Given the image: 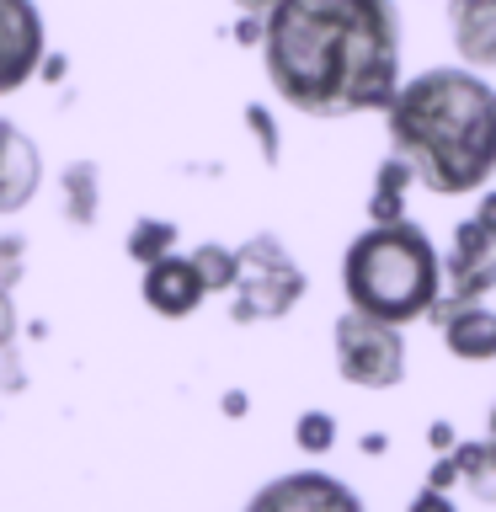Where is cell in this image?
Listing matches in <instances>:
<instances>
[{
	"mask_svg": "<svg viewBox=\"0 0 496 512\" xmlns=\"http://www.w3.org/2000/svg\"><path fill=\"white\" fill-rule=\"evenodd\" d=\"M491 432H496V411H491Z\"/></svg>",
	"mask_w": 496,
	"mask_h": 512,
	"instance_id": "28",
	"label": "cell"
},
{
	"mask_svg": "<svg viewBox=\"0 0 496 512\" xmlns=\"http://www.w3.org/2000/svg\"><path fill=\"white\" fill-rule=\"evenodd\" d=\"M48 54L43 11L32 0H0V96L22 91Z\"/></svg>",
	"mask_w": 496,
	"mask_h": 512,
	"instance_id": "7",
	"label": "cell"
},
{
	"mask_svg": "<svg viewBox=\"0 0 496 512\" xmlns=\"http://www.w3.org/2000/svg\"><path fill=\"white\" fill-rule=\"evenodd\" d=\"M443 347L464 363H486L496 358V310L486 304H464V310H448L443 320Z\"/></svg>",
	"mask_w": 496,
	"mask_h": 512,
	"instance_id": "12",
	"label": "cell"
},
{
	"mask_svg": "<svg viewBox=\"0 0 496 512\" xmlns=\"http://www.w3.org/2000/svg\"><path fill=\"white\" fill-rule=\"evenodd\" d=\"M384 448H390V443H384V432H368V438H363V454H384Z\"/></svg>",
	"mask_w": 496,
	"mask_h": 512,
	"instance_id": "27",
	"label": "cell"
},
{
	"mask_svg": "<svg viewBox=\"0 0 496 512\" xmlns=\"http://www.w3.org/2000/svg\"><path fill=\"white\" fill-rule=\"evenodd\" d=\"M390 155H400L416 187L438 198L480 192L496 171V86L464 64H438L400 80L384 107Z\"/></svg>",
	"mask_w": 496,
	"mask_h": 512,
	"instance_id": "2",
	"label": "cell"
},
{
	"mask_svg": "<svg viewBox=\"0 0 496 512\" xmlns=\"http://www.w3.org/2000/svg\"><path fill=\"white\" fill-rule=\"evenodd\" d=\"M416 182L411 166L400 155H390L379 166V182L374 192H368V224H395V219H406V187Z\"/></svg>",
	"mask_w": 496,
	"mask_h": 512,
	"instance_id": "14",
	"label": "cell"
},
{
	"mask_svg": "<svg viewBox=\"0 0 496 512\" xmlns=\"http://www.w3.org/2000/svg\"><path fill=\"white\" fill-rule=\"evenodd\" d=\"M176 224L171 219H134V230H128V240H123V251L134 256L139 267H150V262H160V256H171L176 251Z\"/></svg>",
	"mask_w": 496,
	"mask_h": 512,
	"instance_id": "16",
	"label": "cell"
},
{
	"mask_svg": "<svg viewBox=\"0 0 496 512\" xmlns=\"http://www.w3.org/2000/svg\"><path fill=\"white\" fill-rule=\"evenodd\" d=\"M246 406H251V400L240 395V390H230V395L219 400V411H224V416H246Z\"/></svg>",
	"mask_w": 496,
	"mask_h": 512,
	"instance_id": "25",
	"label": "cell"
},
{
	"mask_svg": "<svg viewBox=\"0 0 496 512\" xmlns=\"http://www.w3.org/2000/svg\"><path fill=\"white\" fill-rule=\"evenodd\" d=\"M235 6L246 11V16H267V11H272V0H235Z\"/></svg>",
	"mask_w": 496,
	"mask_h": 512,
	"instance_id": "26",
	"label": "cell"
},
{
	"mask_svg": "<svg viewBox=\"0 0 496 512\" xmlns=\"http://www.w3.org/2000/svg\"><path fill=\"white\" fill-rule=\"evenodd\" d=\"M336 368H342V379L358 384V390H390V384H400L406 379V342H400V326L374 320L363 310H347L336 320Z\"/></svg>",
	"mask_w": 496,
	"mask_h": 512,
	"instance_id": "5",
	"label": "cell"
},
{
	"mask_svg": "<svg viewBox=\"0 0 496 512\" xmlns=\"http://www.w3.org/2000/svg\"><path fill=\"white\" fill-rule=\"evenodd\" d=\"M262 59L294 112H384L400 91V16L390 0H272Z\"/></svg>",
	"mask_w": 496,
	"mask_h": 512,
	"instance_id": "1",
	"label": "cell"
},
{
	"mask_svg": "<svg viewBox=\"0 0 496 512\" xmlns=\"http://www.w3.org/2000/svg\"><path fill=\"white\" fill-rule=\"evenodd\" d=\"M192 267H198V278L208 294H230L235 278H240V256L235 246H219V240H203L198 251H192Z\"/></svg>",
	"mask_w": 496,
	"mask_h": 512,
	"instance_id": "17",
	"label": "cell"
},
{
	"mask_svg": "<svg viewBox=\"0 0 496 512\" xmlns=\"http://www.w3.org/2000/svg\"><path fill=\"white\" fill-rule=\"evenodd\" d=\"M448 32L464 70H496V0H448Z\"/></svg>",
	"mask_w": 496,
	"mask_h": 512,
	"instance_id": "11",
	"label": "cell"
},
{
	"mask_svg": "<svg viewBox=\"0 0 496 512\" xmlns=\"http://www.w3.org/2000/svg\"><path fill=\"white\" fill-rule=\"evenodd\" d=\"M294 443L304 448V454H331L336 443V416L331 411H304L294 422Z\"/></svg>",
	"mask_w": 496,
	"mask_h": 512,
	"instance_id": "19",
	"label": "cell"
},
{
	"mask_svg": "<svg viewBox=\"0 0 496 512\" xmlns=\"http://www.w3.org/2000/svg\"><path fill=\"white\" fill-rule=\"evenodd\" d=\"M43 187V155L22 123L0 118V219L22 214Z\"/></svg>",
	"mask_w": 496,
	"mask_h": 512,
	"instance_id": "9",
	"label": "cell"
},
{
	"mask_svg": "<svg viewBox=\"0 0 496 512\" xmlns=\"http://www.w3.org/2000/svg\"><path fill=\"white\" fill-rule=\"evenodd\" d=\"M235 43H240V48H262V16H246V11H240V22H235Z\"/></svg>",
	"mask_w": 496,
	"mask_h": 512,
	"instance_id": "20",
	"label": "cell"
},
{
	"mask_svg": "<svg viewBox=\"0 0 496 512\" xmlns=\"http://www.w3.org/2000/svg\"><path fill=\"white\" fill-rule=\"evenodd\" d=\"M448 454H454L464 486H470L480 502H496V432L486 443H454Z\"/></svg>",
	"mask_w": 496,
	"mask_h": 512,
	"instance_id": "15",
	"label": "cell"
},
{
	"mask_svg": "<svg viewBox=\"0 0 496 512\" xmlns=\"http://www.w3.org/2000/svg\"><path fill=\"white\" fill-rule=\"evenodd\" d=\"M342 288L347 310L390 320V326H411V320L432 315V304L443 294V256L411 219L368 224L342 256Z\"/></svg>",
	"mask_w": 496,
	"mask_h": 512,
	"instance_id": "3",
	"label": "cell"
},
{
	"mask_svg": "<svg viewBox=\"0 0 496 512\" xmlns=\"http://www.w3.org/2000/svg\"><path fill=\"white\" fill-rule=\"evenodd\" d=\"M235 256H240V278L230 288V294H235L230 315L240 320V326L288 315L304 299V288H310L304 267L288 256V246L278 235H251L246 246H235Z\"/></svg>",
	"mask_w": 496,
	"mask_h": 512,
	"instance_id": "4",
	"label": "cell"
},
{
	"mask_svg": "<svg viewBox=\"0 0 496 512\" xmlns=\"http://www.w3.org/2000/svg\"><path fill=\"white\" fill-rule=\"evenodd\" d=\"M246 512H363V502L342 480H331L320 470H294V475L267 480L246 502Z\"/></svg>",
	"mask_w": 496,
	"mask_h": 512,
	"instance_id": "8",
	"label": "cell"
},
{
	"mask_svg": "<svg viewBox=\"0 0 496 512\" xmlns=\"http://www.w3.org/2000/svg\"><path fill=\"white\" fill-rule=\"evenodd\" d=\"M59 192H64V214H70L75 230L96 224V208H102V176H96V160H70L59 171Z\"/></svg>",
	"mask_w": 496,
	"mask_h": 512,
	"instance_id": "13",
	"label": "cell"
},
{
	"mask_svg": "<svg viewBox=\"0 0 496 512\" xmlns=\"http://www.w3.org/2000/svg\"><path fill=\"white\" fill-rule=\"evenodd\" d=\"M427 438H432V448H443V454H448V448H454V427H448V422H432Z\"/></svg>",
	"mask_w": 496,
	"mask_h": 512,
	"instance_id": "24",
	"label": "cell"
},
{
	"mask_svg": "<svg viewBox=\"0 0 496 512\" xmlns=\"http://www.w3.org/2000/svg\"><path fill=\"white\" fill-rule=\"evenodd\" d=\"M454 480H459V464H454V454H443L438 464H432L427 486H432V491H443V486H454Z\"/></svg>",
	"mask_w": 496,
	"mask_h": 512,
	"instance_id": "21",
	"label": "cell"
},
{
	"mask_svg": "<svg viewBox=\"0 0 496 512\" xmlns=\"http://www.w3.org/2000/svg\"><path fill=\"white\" fill-rule=\"evenodd\" d=\"M64 70H70V59H64V54H43V64H38L43 80H64Z\"/></svg>",
	"mask_w": 496,
	"mask_h": 512,
	"instance_id": "23",
	"label": "cell"
},
{
	"mask_svg": "<svg viewBox=\"0 0 496 512\" xmlns=\"http://www.w3.org/2000/svg\"><path fill=\"white\" fill-rule=\"evenodd\" d=\"M139 294L144 304H150L155 315H166V320H187L198 304L208 299V288L198 278V267H192V256H160V262L144 267V283H139Z\"/></svg>",
	"mask_w": 496,
	"mask_h": 512,
	"instance_id": "10",
	"label": "cell"
},
{
	"mask_svg": "<svg viewBox=\"0 0 496 512\" xmlns=\"http://www.w3.org/2000/svg\"><path fill=\"white\" fill-rule=\"evenodd\" d=\"M246 128L256 139V150H262V166H278L283 160V134H278V118L262 107V102H246Z\"/></svg>",
	"mask_w": 496,
	"mask_h": 512,
	"instance_id": "18",
	"label": "cell"
},
{
	"mask_svg": "<svg viewBox=\"0 0 496 512\" xmlns=\"http://www.w3.org/2000/svg\"><path fill=\"white\" fill-rule=\"evenodd\" d=\"M443 278H448V294H438L432 304V320H443L448 310H464V304H480L496 288V230L486 219H459L454 230V246L443 256Z\"/></svg>",
	"mask_w": 496,
	"mask_h": 512,
	"instance_id": "6",
	"label": "cell"
},
{
	"mask_svg": "<svg viewBox=\"0 0 496 512\" xmlns=\"http://www.w3.org/2000/svg\"><path fill=\"white\" fill-rule=\"evenodd\" d=\"M406 512H454V502H448L443 491H432V486H427L422 496H411V507H406Z\"/></svg>",
	"mask_w": 496,
	"mask_h": 512,
	"instance_id": "22",
	"label": "cell"
}]
</instances>
